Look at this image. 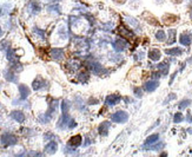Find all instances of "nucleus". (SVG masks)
<instances>
[{
  "label": "nucleus",
  "mask_w": 192,
  "mask_h": 157,
  "mask_svg": "<svg viewBox=\"0 0 192 157\" xmlns=\"http://www.w3.org/2000/svg\"><path fill=\"white\" fill-rule=\"evenodd\" d=\"M57 137L53 135V133H51V132H46L45 135H44V139L45 141H47V142H51V141H54Z\"/></svg>",
  "instance_id": "obj_29"
},
{
  "label": "nucleus",
  "mask_w": 192,
  "mask_h": 157,
  "mask_svg": "<svg viewBox=\"0 0 192 157\" xmlns=\"http://www.w3.org/2000/svg\"><path fill=\"white\" fill-rule=\"evenodd\" d=\"M126 21H127L131 26H133V27H136V28H140V26H139L138 20H137V19H134V18H132V17H126Z\"/></svg>",
  "instance_id": "obj_23"
},
{
  "label": "nucleus",
  "mask_w": 192,
  "mask_h": 157,
  "mask_svg": "<svg viewBox=\"0 0 192 157\" xmlns=\"http://www.w3.org/2000/svg\"><path fill=\"white\" fill-rule=\"evenodd\" d=\"M89 68H90V71H91L93 75H103V73L106 72V70L103 67V65H100V64H99L98 62H96V60L89 63Z\"/></svg>",
  "instance_id": "obj_4"
},
{
  "label": "nucleus",
  "mask_w": 192,
  "mask_h": 157,
  "mask_svg": "<svg viewBox=\"0 0 192 157\" xmlns=\"http://www.w3.org/2000/svg\"><path fill=\"white\" fill-rule=\"evenodd\" d=\"M165 53L166 55H170L172 57H177V56H180L183 53V50L179 48V47H173V48H166L165 50Z\"/></svg>",
  "instance_id": "obj_17"
},
{
  "label": "nucleus",
  "mask_w": 192,
  "mask_h": 157,
  "mask_svg": "<svg viewBox=\"0 0 192 157\" xmlns=\"http://www.w3.org/2000/svg\"><path fill=\"white\" fill-rule=\"evenodd\" d=\"M186 120L189 122V123H192V115H191L190 112H189L187 116H186Z\"/></svg>",
  "instance_id": "obj_41"
},
{
  "label": "nucleus",
  "mask_w": 192,
  "mask_h": 157,
  "mask_svg": "<svg viewBox=\"0 0 192 157\" xmlns=\"http://www.w3.org/2000/svg\"><path fill=\"white\" fill-rule=\"evenodd\" d=\"M160 57H162V53H160V51H159L158 48H152V50H150V52H149V58H150L151 60L157 62V60L160 59Z\"/></svg>",
  "instance_id": "obj_16"
},
{
  "label": "nucleus",
  "mask_w": 192,
  "mask_h": 157,
  "mask_svg": "<svg viewBox=\"0 0 192 157\" xmlns=\"http://www.w3.org/2000/svg\"><path fill=\"white\" fill-rule=\"evenodd\" d=\"M183 119H184V116H183V113H180V112H177V113H174V117H173V123L178 124V123H180V122H183Z\"/></svg>",
  "instance_id": "obj_25"
},
{
  "label": "nucleus",
  "mask_w": 192,
  "mask_h": 157,
  "mask_svg": "<svg viewBox=\"0 0 192 157\" xmlns=\"http://www.w3.org/2000/svg\"><path fill=\"white\" fill-rule=\"evenodd\" d=\"M191 36H192V32H191Z\"/></svg>",
  "instance_id": "obj_45"
},
{
  "label": "nucleus",
  "mask_w": 192,
  "mask_h": 157,
  "mask_svg": "<svg viewBox=\"0 0 192 157\" xmlns=\"http://www.w3.org/2000/svg\"><path fill=\"white\" fill-rule=\"evenodd\" d=\"M59 10H60V8H59V6H58V5L50 6V7H48V11H50V12H57V13H59V12H60Z\"/></svg>",
  "instance_id": "obj_37"
},
{
  "label": "nucleus",
  "mask_w": 192,
  "mask_h": 157,
  "mask_svg": "<svg viewBox=\"0 0 192 157\" xmlns=\"http://www.w3.org/2000/svg\"><path fill=\"white\" fill-rule=\"evenodd\" d=\"M179 41L184 46H190V44H191V37L189 36V34H186V33H183V34H180V37H179Z\"/></svg>",
  "instance_id": "obj_18"
},
{
  "label": "nucleus",
  "mask_w": 192,
  "mask_h": 157,
  "mask_svg": "<svg viewBox=\"0 0 192 157\" xmlns=\"http://www.w3.org/2000/svg\"><path fill=\"white\" fill-rule=\"evenodd\" d=\"M83 138H81V136L80 135H74V136H72L71 138L68 139V143H67V145H70V147H72V148H78L79 145H81L83 143Z\"/></svg>",
  "instance_id": "obj_9"
},
{
  "label": "nucleus",
  "mask_w": 192,
  "mask_h": 157,
  "mask_svg": "<svg viewBox=\"0 0 192 157\" xmlns=\"http://www.w3.org/2000/svg\"><path fill=\"white\" fill-rule=\"evenodd\" d=\"M176 34H177V31L174 28H170L169 30V40H167L169 45H172L174 41H176Z\"/></svg>",
  "instance_id": "obj_19"
},
{
  "label": "nucleus",
  "mask_w": 192,
  "mask_h": 157,
  "mask_svg": "<svg viewBox=\"0 0 192 157\" xmlns=\"http://www.w3.org/2000/svg\"><path fill=\"white\" fill-rule=\"evenodd\" d=\"M31 8L33 10V12H34V13H37V12H39V11H40V6H39V4H38V3H32V4H31Z\"/></svg>",
  "instance_id": "obj_32"
},
{
  "label": "nucleus",
  "mask_w": 192,
  "mask_h": 157,
  "mask_svg": "<svg viewBox=\"0 0 192 157\" xmlns=\"http://www.w3.org/2000/svg\"><path fill=\"white\" fill-rule=\"evenodd\" d=\"M176 93H170V96L164 100V105H166V104L169 103V102H171V100H173V99H176Z\"/></svg>",
  "instance_id": "obj_35"
},
{
  "label": "nucleus",
  "mask_w": 192,
  "mask_h": 157,
  "mask_svg": "<svg viewBox=\"0 0 192 157\" xmlns=\"http://www.w3.org/2000/svg\"><path fill=\"white\" fill-rule=\"evenodd\" d=\"M158 86H159V82L158 80H149V82H146L144 84L143 89H144L145 92H153L157 88H158Z\"/></svg>",
  "instance_id": "obj_8"
},
{
  "label": "nucleus",
  "mask_w": 192,
  "mask_h": 157,
  "mask_svg": "<svg viewBox=\"0 0 192 157\" xmlns=\"http://www.w3.org/2000/svg\"><path fill=\"white\" fill-rule=\"evenodd\" d=\"M15 157H28V155H27V152H20L18 155H15Z\"/></svg>",
  "instance_id": "obj_40"
},
{
  "label": "nucleus",
  "mask_w": 192,
  "mask_h": 157,
  "mask_svg": "<svg viewBox=\"0 0 192 157\" xmlns=\"http://www.w3.org/2000/svg\"><path fill=\"white\" fill-rule=\"evenodd\" d=\"M133 93H134V96L138 97V98H142V97H143V91H142L140 88H134V89H133Z\"/></svg>",
  "instance_id": "obj_31"
},
{
  "label": "nucleus",
  "mask_w": 192,
  "mask_h": 157,
  "mask_svg": "<svg viewBox=\"0 0 192 157\" xmlns=\"http://www.w3.org/2000/svg\"><path fill=\"white\" fill-rule=\"evenodd\" d=\"M7 59L10 60V62H15V58H17V56L14 55V51L12 50V48H8L7 50Z\"/></svg>",
  "instance_id": "obj_26"
},
{
  "label": "nucleus",
  "mask_w": 192,
  "mask_h": 157,
  "mask_svg": "<svg viewBox=\"0 0 192 157\" xmlns=\"http://www.w3.org/2000/svg\"><path fill=\"white\" fill-rule=\"evenodd\" d=\"M60 107H61V111H63V113H65V112H68L70 107H71V105L68 104L67 100H63L61 104H60Z\"/></svg>",
  "instance_id": "obj_27"
},
{
  "label": "nucleus",
  "mask_w": 192,
  "mask_h": 157,
  "mask_svg": "<svg viewBox=\"0 0 192 157\" xmlns=\"http://www.w3.org/2000/svg\"><path fill=\"white\" fill-rule=\"evenodd\" d=\"M121 100V97L120 95H117V93H113V95H109L106 98H105V104L107 107H114L117 104H119Z\"/></svg>",
  "instance_id": "obj_6"
},
{
  "label": "nucleus",
  "mask_w": 192,
  "mask_h": 157,
  "mask_svg": "<svg viewBox=\"0 0 192 157\" xmlns=\"http://www.w3.org/2000/svg\"><path fill=\"white\" fill-rule=\"evenodd\" d=\"M34 32H36L41 39H45V32H44V31H41V30H39V28H37V27H34Z\"/></svg>",
  "instance_id": "obj_36"
},
{
  "label": "nucleus",
  "mask_w": 192,
  "mask_h": 157,
  "mask_svg": "<svg viewBox=\"0 0 192 157\" xmlns=\"http://www.w3.org/2000/svg\"><path fill=\"white\" fill-rule=\"evenodd\" d=\"M164 148V143L163 142H157V143H154V144H152V145H150V147H146V148H144V149H147V150H152V151H158V150H160V149H163Z\"/></svg>",
  "instance_id": "obj_20"
},
{
  "label": "nucleus",
  "mask_w": 192,
  "mask_h": 157,
  "mask_svg": "<svg viewBox=\"0 0 192 157\" xmlns=\"http://www.w3.org/2000/svg\"><path fill=\"white\" fill-rule=\"evenodd\" d=\"M77 127V122L74 120V119H70V122H68V125H67V128L70 129V130H72V129H74Z\"/></svg>",
  "instance_id": "obj_33"
},
{
  "label": "nucleus",
  "mask_w": 192,
  "mask_h": 157,
  "mask_svg": "<svg viewBox=\"0 0 192 157\" xmlns=\"http://www.w3.org/2000/svg\"><path fill=\"white\" fill-rule=\"evenodd\" d=\"M65 152L66 154H77V150H76V148H72V147H70V145H67L66 148H65Z\"/></svg>",
  "instance_id": "obj_34"
},
{
  "label": "nucleus",
  "mask_w": 192,
  "mask_h": 157,
  "mask_svg": "<svg viewBox=\"0 0 192 157\" xmlns=\"http://www.w3.org/2000/svg\"><path fill=\"white\" fill-rule=\"evenodd\" d=\"M191 18H192V12H191Z\"/></svg>",
  "instance_id": "obj_44"
},
{
  "label": "nucleus",
  "mask_w": 192,
  "mask_h": 157,
  "mask_svg": "<svg viewBox=\"0 0 192 157\" xmlns=\"http://www.w3.org/2000/svg\"><path fill=\"white\" fill-rule=\"evenodd\" d=\"M78 78H79V80H80L81 83H86L87 79H89V75H87L86 72H80L79 76H78Z\"/></svg>",
  "instance_id": "obj_30"
},
{
  "label": "nucleus",
  "mask_w": 192,
  "mask_h": 157,
  "mask_svg": "<svg viewBox=\"0 0 192 157\" xmlns=\"http://www.w3.org/2000/svg\"><path fill=\"white\" fill-rule=\"evenodd\" d=\"M156 39L158 40V41H164L166 39V34L163 30H159V31H157L156 32Z\"/></svg>",
  "instance_id": "obj_22"
},
{
  "label": "nucleus",
  "mask_w": 192,
  "mask_h": 157,
  "mask_svg": "<svg viewBox=\"0 0 192 157\" xmlns=\"http://www.w3.org/2000/svg\"><path fill=\"white\" fill-rule=\"evenodd\" d=\"M111 120L113 123H118V124H124L129 120V113L126 111H123V110H119L117 112H114L112 116H111Z\"/></svg>",
  "instance_id": "obj_1"
},
{
  "label": "nucleus",
  "mask_w": 192,
  "mask_h": 157,
  "mask_svg": "<svg viewBox=\"0 0 192 157\" xmlns=\"http://www.w3.org/2000/svg\"><path fill=\"white\" fill-rule=\"evenodd\" d=\"M3 36V30H1V27H0V37Z\"/></svg>",
  "instance_id": "obj_43"
},
{
  "label": "nucleus",
  "mask_w": 192,
  "mask_h": 157,
  "mask_svg": "<svg viewBox=\"0 0 192 157\" xmlns=\"http://www.w3.org/2000/svg\"><path fill=\"white\" fill-rule=\"evenodd\" d=\"M11 117H12L15 122H18V123H23V122L25 120V113H24L23 111H18V110L12 111V112H11Z\"/></svg>",
  "instance_id": "obj_15"
},
{
  "label": "nucleus",
  "mask_w": 192,
  "mask_h": 157,
  "mask_svg": "<svg viewBox=\"0 0 192 157\" xmlns=\"http://www.w3.org/2000/svg\"><path fill=\"white\" fill-rule=\"evenodd\" d=\"M158 141H159V135H158V133H153V135L149 136V137L145 139V142H144V145H143V148L150 147V145H152V144L157 143Z\"/></svg>",
  "instance_id": "obj_13"
},
{
  "label": "nucleus",
  "mask_w": 192,
  "mask_h": 157,
  "mask_svg": "<svg viewBox=\"0 0 192 157\" xmlns=\"http://www.w3.org/2000/svg\"><path fill=\"white\" fill-rule=\"evenodd\" d=\"M0 142H1V144L4 147H12V145H15L18 143V139H17V137L14 135L6 132L0 137Z\"/></svg>",
  "instance_id": "obj_2"
},
{
  "label": "nucleus",
  "mask_w": 192,
  "mask_h": 157,
  "mask_svg": "<svg viewBox=\"0 0 192 157\" xmlns=\"http://www.w3.org/2000/svg\"><path fill=\"white\" fill-rule=\"evenodd\" d=\"M27 155H28V157H45L43 152H40V151H33V150L28 151Z\"/></svg>",
  "instance_id": "obj_28"
},
{
  "label": "nucleus",
  "mask_w": 192,
  "mask_h": 157,
  "mask_svg": "<svg viewBox=\"0 0 192 157\" xmlns=\"http://www.w3.org/2000/svg\"><path fill=\"white\" fill-rule=\"evenodd\" d=\"M112 23H107V24H105V25H103V30L104 31H111L112 30Z\"/></svg>",
  "instance_id": "obj_38"
},
{
  "label": "nucleus",
  "mask_w": 192,
  "mask_h": 157,
  "mask_svg": "<svg viewBox=\"0 0 192 157\" xmlns=\"http://www.w3.org/2000/svg\"><path fill=\"white\" fill-rule=\"evenodd\" d=\"M45 86H46V82L43 78H40V77L36 78L33 80V83H32V88H33L34 91H39V90L44 89Z\"/></svg>",
  "instance_id": "obj_10"
},
{
  "label": "nucleus",
  "mask_w": 192,
  "mask_h": 157,
  "mask_svg": "<svg viewBox=\"0 0 192 157\" xmlns=\"http://www.w3.org/2000/svg\"><path fill=\"white\" fill-rule=\"evenodd\" d=\"M93 142H92V139H90V137H86L85 138V143H83V145L84 147H87V145H90V144H92Z\"/></svg>",
  "instance_id": "obj_39"
},
{
  "label": "nucleus",
  "mask_w": 192,
  "mask_h": 157,
  "mask_svg": "<svg viewBox=\"0 0 192 157\" xmlns=\"http://www.w3.org/2000/svg\"><path fill=\"white\" fill-rule=\"evenodd\" d=\"M70 119H71V116H70V113H68V112L63 113V115H61V117H60V118H59V120H58V124H57L58 129H60V130H65V129L67 128V125H68V122H70Z\"/></svg>",
  "instance_id": "obj_5"
},
{
  "label": "nucleus",
  "mask_w": 192,
  "mask_h": 157,
  "mask_svg": "<svg viewBox=\"0 0 192 157\" xmlns=\"http://www.w3.org/2000/svg\"><path fill=\"white\" fill-rule=\"evenodd\" d=\"M57 150H58V143H57L56 141H51V142H48V143L45 145V151H46L47 154H50V155L56 154Z\"/></svg>",
  "instance_id": "obj_12"
},
{
  "label": "nucleus",
  "mask_w": 192,
  "mask_h": 157,
  "mask_svg": "<svg viewBox=\"0 0 192 157\" xmlns=\"http://www.w3.org/2000/svg\"><path fill=\"white\" fill-rule=\"evenodd\" d=\"M5 78H6L8 82H13V83H15L17 80H18V78L15 77V75H14V72H13V70H8V71L5 72Z\"/></svg>",
  "instance_id": "obj_21"
},
{
  "label": "nucleus",
  "mask_w": 192,
  "mask_h": 157,
  "mask_svg": "<svg viewBox=\"0 0 192 157\" xmlns=\"http://www.w3.org/2000/svg\"><path fill=\"white\" fill-rule=\"evenodd\" d=\"M19 92H20V100H25L30 96L31 90L28 89V86H26L24 84H20L19 85Z\"/></svg>",
  "instance_id": "obj_14"
},
{
  "label": "nucleus",
  "mask_w": 192,
  "mask_h": 157,
  "mask_svg": "<svg viewBox=\"0 0 192 157\" xmlns=\"http://www.w3.org/2000/svg\"><path fill=\"white\" fill-rule=\"evenodd\" d=\"M50 53H51V57L53 58V59H56V60H60V59H63V57H64V51H63V48H58V47L51 48Z\"/></svg>",
  "instance_id": "obj_11"
},
{
  "label": "nucleus",
  "mask_w": 192,
  "mask_h": 157,
  "mask_svg": "<svg viewBox=\"0 0 192 157\" xmlns=\"http://www.w3.org/2000/svg\"><path fill=\"white\" fill-rule=\"evenodd\" d=\"M112 47L116 52H123L127 47V41L123 38H117L112 41Z\"/></svg>",
  "instance_id": "obj_3"
},
{
  "label": "nucleus",
  "mask_w": 192,
  "mask_h": 157,
  "mask_svg": "<svg viewBox=\"0 0 192 157\" xmlns=\"http://www.w3.org/2000/svg\"><path fill=\"white\" fill-rule=\"evenodd\" d=\"M110 125H111V123H110L109 120L101 122V123L99 124V127H98V132H99V135L103 136V137L107 136V135H109V131H110Z\"/></svg>",
  "instance_id": "obj_7"
},
{
  "label": "nucleus",
  "mask_w": 192,
  "mask_h": 157,
  "mask_svg": "<svg viewBox=\"0 0 192 157\" xmlns=\"http://www.w3.org/2000/svg\"><path fill=\"white\" fill-rule=\"evenodd\" d=\"M159 157H167V152H165V151H164V152H162V155H160Z\"/></svg>",
  "instance_id": "obj_42"
},
{
  "label": "nucleus",
  "mask_w": 192,
  "mask_h": 157,
  "mask_svg": "<svg viewBox=\"0 0 192 157\" xmlns=\"http://www.w3.org/2000/svg\"><path fill=\"white\" fill-rule=\"evenodd\" d=\"M191 104V100L190 99H183L179 104H178V108L180 109V110H184V109H186L189 105Z\"/></svg>",
  "instance_id": "obj_24"
}]
</instances>
